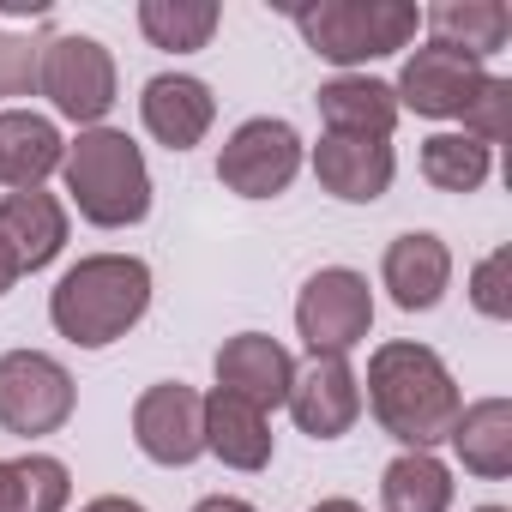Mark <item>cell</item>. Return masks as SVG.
<instances>
[{
  "label": "cell",
  "instance_id": "cell-24",
  "mask_svg": "<svg viewBox=\"0 0 512 512\" xmlns=\"http://www.w3.org/2000/svg\"><path fill=\"white\" fill-rule=\"evenodd\" d=\"M380 506L386 512H452V470L434 452H398L380 470Z\"/></svg>",
  "mask_w": 512,
  "mask_h": 512
},
{
  "label": "cell",
  "instance_id": "cell-8",
  "mask_svg": "<svg viewBox=\"0 0 512 512\" xmlns=\"http://www.w3.org/2000/svg\"><path fill=\"white\" fill-rule=\"evenodd\" d=\"M374 332V290L356 266H320L296 296V338L308 356H350Z\"/></svg>",
  "mask_w": 512,
  "mask_h": 512
},
{
  "label": "cell",
  "instance_id": "cell-15",
  "mask_svg": "<svg viewBox=\"0 0 512 512\" xmlns=\"http://www.w3.org/2000/svg\"><path fill=\"white\" fill-rule=\"evenodd\" d=\"M139 121H145V133H151L157 145L193 151V145L211 133V121H217V97H211V85L193 79V73H157V79H145V91H139Z\"/></svg>",
  "mask_w": 512,
  "mask_h": 512
},
{
  "label": "cell",
  "instance_id": "cell-10",
  "mask_svg": "<svg viewBox=\"0 0 512 512\" xmlns=\"http://www.w3.org/2000/svg\"><path fill=\"white\" fill-rule=\"evenodd\" d=\"M133 440L151 464L187 470L193 458H205V392H193L181 380L145 386L133 404Z\"/></svg>",
  "mask_w": 512,
  "mask_h": 512
},
{
  "label": "cell",
  "instance_id": "cell-20",
  "mask_svg": "<svg viewBox=\"0 0 512 512\" xmlns=\"http://www.w3.org/2000/svg\"><path fill=\"white\" fill-rule=\"evenodd\" d=\"M452 458L482 476V482H506L512 476V398H476L458 410L452 434H446Z\"/></svg>",
  "mask_w": 512,
  "mask_h": 512
},
{
  "label": "cell",
  "instance_id": "cell-26",
  "mask_svg": "<svg viewBox=\"0 0 512 512\" xmlns=\"http://www.w3.org/2000/svg\"><path fill=\"white\" fill-rule=\"evenodd\" d=\"M37 67H43V37L0 25V109L13 97H37Z\"/></svg>",
  "mask_w": 512,
  "mask_h": 512
},
{
  "label": "cell",
  "instance_id": "cell-17",
  "mask_svg": "<svg viewBox=\"0 0 512 512\" xmlns=\"http://www.w3.org/2000/svg\"><path fill=\"white\" fill-rule=\"evenodd\" d=\"M61 157H67V139H61L55 115L0 109V187L7 193L43 187L49 175H61Z\"/></svg>",
  "mask_w": 512,
  "mask_h": 512
},
{
  "label": "cell",
  "instance_id": "cell-14",
  "mask_svg": "<svg viewBox=\"0 0 512 512\" xmlns=\"http://www.w3.org/2000/svg\"><path fill=\"white\" fill-rule=\"evenodd\" d=\"M398 175V151L392 139H344V133H320L314 145V181L344 199V205H374L392 193Z\"/></svg>",
  "mask_w": 512,
  "mask_h": 512
},
{
  "label": "cell",
  "instance_id": "cell-30",
  "mask_svg": "<svg viewBox=\"0 0 512 512\" xmlns=\"http://www.w3.org/2000/svg\"><path fill=\"white\" fill-rule=\"evenodd\" d=\"M79 512H145L139 500H127V494H97V500H85Z\"/></svg>",
  "mask_w": 512,
  "mask_h": 512
},
{
  "label": "cell",
  "instance_id": "cell-31",
  "mask_svg": "<svg viewBox=\"0 0 512 512\" xmlns=\"http://www.w3.org/2000/svg\"><path fill=\"white\" fill-rule=\"evenodd\" d=\"M19 278H25V272H19V260H13V247L0 241V296H7V290H13Z\"/></svg>",
  "mask_w": 512,
  "mask_h": 512
},
{
  "label": "cell",
  "instance_id": "cell-9",
  "mask_svg": "<svg viewBox=\"0 0 512 512\" xmlns=\"http://www.w3.org/2000/svg\"><path fill=\"white\" fill-rule=\"evenodd\" d=\"M488 85V67L458 55V49H440V43H422L410 49V61L398 67V109L422 115V121H464V109L476 103V91Z\"/></svg>",
  "mask_w": 512,
  "mask_h": 512
},
{
  "label": "cell",
  "instance_id": "cell-21",
  "mask_svg": "<svg viewBox=\"0 0 512 512\" xmlns=\"http://www.w3.org/2000/svg\"><path fill=\"white\" fill-rule=\"evenodd\" d=\"M422 31H428V43L458 49V55L488 67L506 49V37H512V13L500 7V0H440V7L422 13Z\"/></svg>",
  "mask_w": 512,
  "mask_h": 512
},
{
  "label": "cell",
  "instance_id": "cell-2",
  "mask_svg": "<svg viewBox=\"0 0 512 512\" xmlns=\"http://www.w3.org/2000/svg\"><path fill=\"white\" fill-rule=\"evenodd\" d=\"M151 308V266L139 253H85L49 290V326L79 350H109Z\"/></svg>",
  "mask_w": 512,
  "mask_h": 512
},
{
  "label": "cell",
  "instance_id": "cell-6",
  "mask_svg": "<svg viewBox=\"0 0 512 512\" xmlns=\"http://www.w3.org/2000/svg\"><path fill=\"white\" fill-rule=\"evenodd\" d=\"M79 410V380L49 350H7L0 356V428L19 440L61 434Z\"/></svg>",
  "mask_w": 512,
  "mask_h": 512
},
{
  "label": "cell",
  "instance_id": "cell-16",
  "mask_svg": "<svg viewBox=\"0 0 512 512\" xmlns=\"http://www.w3.org/2000/svg\"><path fill=\"white\" fill-rule=\"evenodd\" d=\"M0 241L13 247L19 272H43L61 260L67 247V199H55L49 187H25V193H0Z\"/></svg>",
  "mask_w": 512,
  "mask_h": 512
},
{
  "label": "cell",
  "instance_id": "cell-3",
  "mask_svg": "<svg viewBox=\"0 0 512 512\" xmlns=\"http://www.w3.org/2000/svg\"><path fill=\"white\" fill-rule=\"evenodd\" d=\"M67 205L97 229H133L151 217V163L121 127H85L61 157Z\"/></svg>",
  "mask_w": 512,
  "mask_h": 512
},
{
  "label": "cell",
  "instance_id": "cell-13",
  "mask_svg": "<svg viewBox=\"0 0 512 512\" xmlns=\"http://www.w3.org/2000/svg\"><path fill=\"white\" fill-rule=\"evenodd\" d=\"M380 284L392 296V308L404 314H428L446 302L452 290V247L434 229H404L386 241V260H380Z\"/></svg>",
  "mask_w": 512,
  "mask_h": 512
},
{
  "label": "cell",
  "instance_id": "cell-28",
  "mask_svg": "<svg viewBox=\"0 0 512 512\" xmlns=\"http://www.w3.org/2000/svg\"><path fill=\"white\" fill-rule=\"evenodd\" d=\"M506 103H512V79H500V73H488V85L476 91V103L464 109V127L458 133H470L476 145H500L506 139Z\"/></svg>",
  "mask_w": 512,
  "mask_h": 512
},
{
  "label": "cell",
  "instance_id": "cell-19",
  "mask_svg": "<svg viewBox=\"0 0 512 512\" xmlns=\"http://www.w3.org/2000/svg\"><path fill=\"white\" fill-rule=\"evenodd\" d=\"M205 452H211V458H223V464H229V470H241V476L266 470V464H272V452H278L272 416L211 386V392H205Z\"/></svg>",
  "mask_w": 512,
  "mask_h": 512
},
{
  "label": "cell",
  "instance_id": "cell-7",
  "mask_svg": "<svg viewBox=\"0 0 512 512\" xmlns=\"http://www.w3.org/2000/svg\"><path fill=\"white\" fill-rule=\"evenodd\" d=\"M302 163H308V145H302V133L284 115H253V121H241L223 139L217 181L235 199H278V193H290V181L302 175Z\"/></svg>",
  "mask_w": 512,
  "mask_h": 512
},
{
  "label": "cell",
  "instance_id": "cell-25",
  "mask_svg": "<svg viewBox=\"0 0 512 512\" xmlns=\"http://www.w3.org/2000/svg\"><path fill=\"white\" fill-rule=\"evenodd\" d=\"M494 175V151L470 133H428L422 139V181L440 193H476Z\"/></svg>",
  "mask_w": 512,
  "mask_h": 512
},
{
  "label": "cell",
  "instance_id": "cell-5",
  "mask_svg": "<svg viewBox=\"0 0 512 512\" xmlns=\"http://www.w3.org/2000/svg\"><path fill=\"white\" fill-rule=\"evenodd\" d=\"M37 97H49V109L61 121H73L79 133L85 127H103V115L115 109L121 97V73H115V55L85 37V31H61L43 43V67H37Z\"/></svg>",
  "mask_w": 512,
  "mask_h": 512
},
{
  "label": "cell",
  "instance_id": "cell-18",
  "mask_svg": "<svg viewBox=\"0 0 512 512\" xmlns=\"http://www.w3.org/2000/svg\"><path fill=\"white\" fill-rule=\"evenodd\" d=\"M314 103H320L326 133H344V139H392V127L404 115L392 85L374 73H338L314 91Z\"/></svg>",
  "mask_w": 512,
  "mask_h": 512
},
{
  "label": "cell",
  "instance_id": "cell-23",
  "mask_svg": "<svg viewBox=\"0 0 512 512\" xmlns=\"http://www.w3.org/2000/svg\"><path fill=\"white\" fill-rule=\"evenodd\" d=\"M223 25V7L217 0H139V31L151 49H169V55H199Z\"/></svg>",
  "mask_w": 512,
  "mask_h": 512
},
{
  "label": "cell",
  "instance_id": "cell-32",
  "mask_svg": "<svg viewBox=\"0 0 512 512\" xmlns=\"http://www.w3.org/2000/svg\"><path fill=\"white\" fill-rule=\"evenodd\" d=\"M308 512H368L362 500H350V494H332V500H314Z\"/></svg>",
  "mask_w": 512,
  "mask_h": 512
},
{
  "label": "cell",
  "instance_id": "cell-33",
  "mask_svg": "<svg viewBox=\"0 0 512 512\" xmlns=\"http://www.w3.org/2000/svg\"><path fill=\"white\" fill-rule=\"evenodd\" d=\"M470 512H506V506H470Z\"/></svg>",
  "mask_w": 512,
  "mask_h": 512
},
{
  "label": "cell",
  "instance_id": "cell-27",
  "mask_svg": "<svg viewBox=\"0 0 512 512\" xmlns=\"http://www.w3.org/2000/svg\"><path fill=\"white\" fill-rule=\"evenodd\" d=\"M470 308L482 320H512V247H494L470 272Z\"/></svg>",
  "mask_w": 512,
  "mask_h": 512
},
{
  "label": "cell",
  "instance_id": "cell-29",
  "mask_svg": "<svg viewBox=\"0 0 512 512\" xmlns=\"http://www.w3.org/2000/svg\"><path fill=\"white\" fill-rule=\"evenodd\" d=\"M193 512H260V506H253V500H241V494H205Z\"/></svg>",
  "mask_w": 512,
  "mask_h": 512
},
{
  "label": "cell",
  "instance_id": "cell-4",
  "mask_svg": "<svg viewBox=\"0 0 512 512\" xmlns=\"http://www.w3.org/2000/svg\"><path fill=\"white\" fill-rule=\"evenodd\" d=\"M290 19L302 43L338 73H368V61L410 49L422 31L416 0H308V7H290Z\"/></svg>",
  "mask_w": 512,
  "mask_h": 512
},
{
  "label": "cell",
  "instance_id": "cell-11",
  "mask_svg": "<svg viewBox=\"0 0 512 512\" xmlns=\"http://www.w3.org/2000/svg\"><path fill=\"white\" fill-rule=\"evenodd\" d=\"M284 410L308 440H344L362 422V374L350 368V356H308Z\"/></svg>",
  "mask_w": 512,
  "mask_h": 512
},
{
  "label": "cell",
  "instance_id": "cell-22",
  "mask_svg": "<svg viewBox=\"0 0 512 512\" xmlns=\"http://www.w3.org/2000/svg\"><path fill=\"white\" fill-rule=\"evenodd\" d=\"M73 470L55 452L0 458V512H67Z\"/></svg>",
  "mask_w": 512,
  "mask_h": 512
},
{
  "label": "cell",
  "instance_id": "cell-1",
  "mask_svg": "<svg viewBox=\"0 0 512 512\" xmlns=\"http://www.w3.org/2000/svg\"><path fill=\"white\" fill-rule=\"evenodd\" d=\"M362 404L374 410V422L404 446V452H434L446 446L464 392L452 380V368L440 362V350L416 344V338H386L368 356V380H362Z\"/></svg>",
  "mask_w": 512,
  "mask_h": 512
},
{
  "label": "cell",
  "instance_id": "cell-12",
  "mask_svg": "<svg viewBox=\"0 0 512 512\" xmlns=\"http://www.w3.org/2000/svg\"><path fill=\"white\" fill-rule=\"evenodd\" d=\"M211 374H217V392H229V398L272 416L296 386V356L272 332H235V338H223Z\"/></svg>",
  "mask_w": 512,
  "mask_h": 512
}]
</instances>
